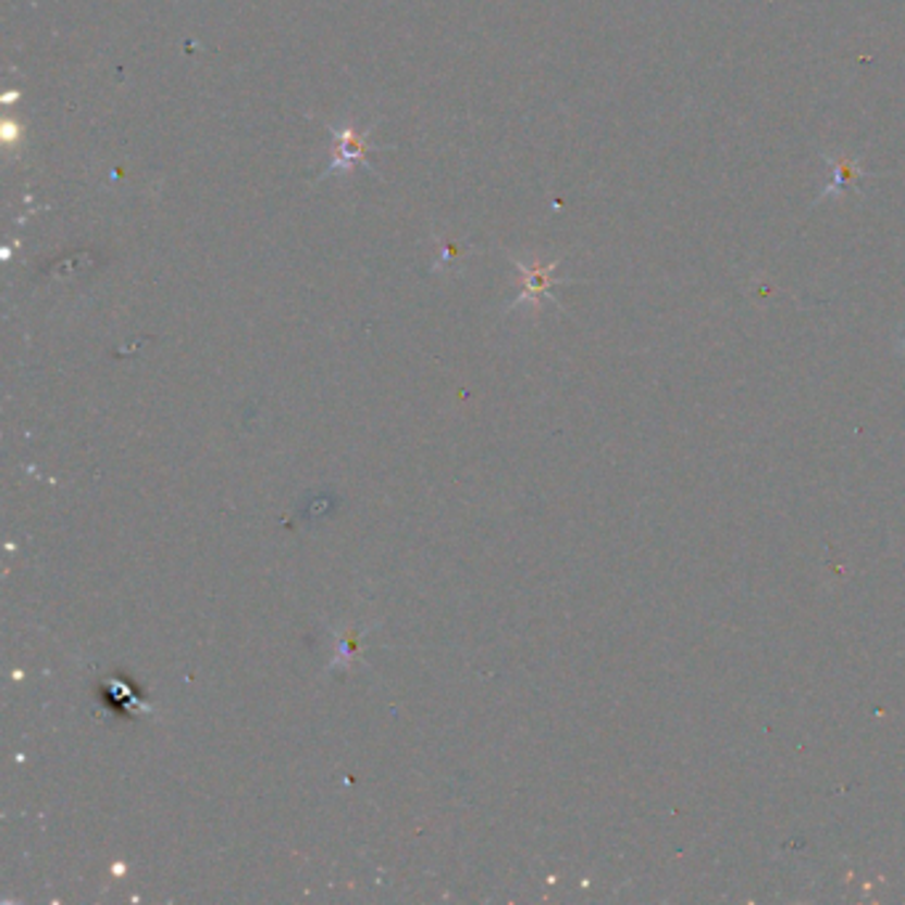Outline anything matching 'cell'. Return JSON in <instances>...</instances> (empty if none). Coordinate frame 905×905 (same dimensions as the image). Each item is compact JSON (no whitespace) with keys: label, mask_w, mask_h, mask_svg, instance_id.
<instances>
[{"label":"cell","mask_w":905,"mask_h":905,"mask_svg":"<svg viewBox=\"0 0 905 905\" xmlns=\"http://www.w3.org/2000/svg\"><path fill=\"white\" fill-rule=\"evenodd\" d=\"M518 271L523 274V293L521 298H518V303H540V298H547L550 295V287H553V271L558 263H550V265H540V263H521L516 261ZM516 303V306H518Z\"/></svg>","instance_id":"cell-2"},{"label":"cell","mask_w":905,"mask_h":905,"mask_svg":"<svg viewBox=\"0 0 905 905\" xmlns=\"http://www.w3.org/2000/svg\"><path fill=\"white\" fill-rule=\"evenodd\" d=\"M335 136V149H332V162L327 173H346L356 165H367V152H370V131H359L354 125H340L332 131Z\"/></svg>","instance_id":"cell-1"}]
</instances>
